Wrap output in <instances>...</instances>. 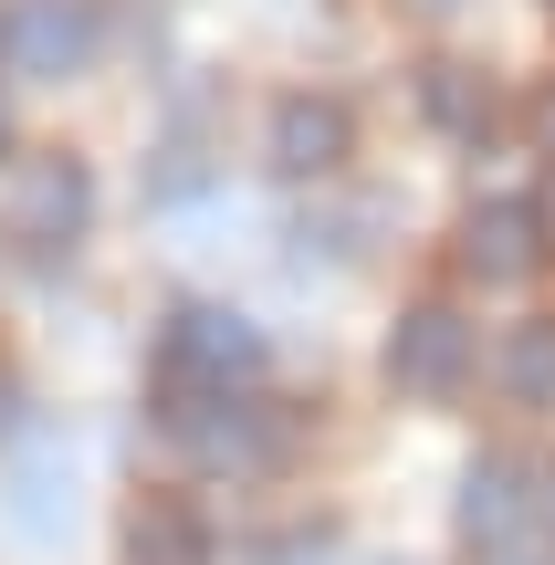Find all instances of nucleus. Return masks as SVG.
<instances>
[{
	"instance_id": "1",
	"label": "nucleus",
	"mask_w": 555,
	"mask_h": 565,
	"mask_svg": "<svg viewBox=\"0 0 555 565\" xmlns=\"http://www.w3.org/2000/svg\"><path fill=\"white\" fill-rule=\"evenodd\" d=\"M273 345L252 315H231V303H179V315L158 324V366H147V398H242V387H263Z\"/></svg>"
},
{
	"instance_id": "2",
	"label": "nucleus",
	"mask_w": 555,
	"mask_h": 565,
	"mask_svg": "<svg viewBox=\"0 0 555 565\" xmlns=\"http://www.w3.org/2000/svg\"><path fill=\"white\" fill-rule=\"evenodd\" d=\"M147 408H158V429L210 471H273L293 450V408H273L263 387H242V398H147Z\"/></svg>"
},
{
	"instance_id": "3",
	"label": "nucleus",
	"mask_w": 555,
	"mask_h": 565,
	"mask_svg": "<svg viewBox=\"0 0 555 565\" xmlns=\"http://www.w3.org/2000/svg\"><path fill=\"white\" fill-rule=\"evenodd\" d=\"M84 221H95V168L84 158H63V147L11 158V179H0V242H21L32 263H53V252L84 242Z\"/></svg>"
},
{
	"instance_id": "4",
	"label": "nucleus",
	"mask_w": 555,
	"mask_h": 565,
	"mask_svg": "<svg viewBox=\"0 0 555 565\" xmlns=\"http://www.w3.org/2000/svg\"><path fill=\"white\" fill-rule=\"evenodd\" d=\"M482 366V335L461 303H409V315L388 324V387L398 398H461Z\"/></svg>"
},
{
	"instance_id": "5",
	"label": "nucleus",
	"mask_w": 555,
	"mask_h": 565,
	"mask_svg": "<svg viewBox=\"0 0 555 565\" xmlns=\"http://www.w3.org/2000/svg\"><path fill=\"white\" fill-rule=\"evenodd\" d=\"M95 42H105L95 0H11V21H0V63L32 84H74L95 63Z\"/></svg>"
},
{
	"instance_id": "6",
	"label": "nucleus",
	"mask_w": 555,
	"mask_h": 565,
	"mask_svg": "<svg viewBox=\"0 0 555 565\" xmlns=\"http://www.w3.org/2000/svg\"><path fill=\"white\" fill-rule=\"evenodd\" d=\"M524 534H535V471L514 450H482L461 471V545L472 555H524Z\"/></svg>"
},
{
	"instance_id": "7",
	"label": "nucleus",
	"mask_w": 555,
	"mask_h": 565,
	"mask_svg": "<svg viewBox=\"0 0 555 565\" xmlns=\"http://www.w3.org/2000/svg\"><path fill=\"white\" fill-rule=\"evenodd\" d=\"M263 147H273V168H284V179H335V168H346V147H356V116H346V95L293 84V95H273Z\"/></svg>"
},
{
	"instance_id": "8",
	"label": "nucleus",
	"mask_w": 555,
	"mask_h": 565,
	"mask_svg": "<svg viewBox=\"0 0 555 565\" xmlns=\"http://www.w3.org/2000/svg\"><path fill=\"white\" fill-rule=\"evenodd\" d=\"M535 263H545L535 200H482L472 221H461V273H472V282H493V294H503V282H524Z\"/></svg>"
},
{
	"instance_id": "9",
	"label": "nucleus",
	"mask_w": 555,
	"mask_h": 565,
	"mask_svg": "<svg viewBox=\"0 0 555 565\" xmlns=\"http://www.w3.org/2000/svg\"><path fill=\"white\" fill-rule=\"evenodd\" d=\"M419 116H430L440 137L482 147V137L503 126V84L482 74V63H419Z\"/></svg>"
},
{
	"instance_id": "10",
	"label": "nucleus",
	"mask_w": 555,
	"mask_h": 565,
	"mask_svg": "<svg viewBox=\"0 0 555 565\" xmlns=\"http://www.w3.org/2000/svg\"><path fill=\"white\" fill-rule=\"evenodd\" d=\"M126 565H210V524L179 492H147V503L126 513Z\"/></svg>"
},
{
	"instance_id": "11",
	"label": "nucleus",
	"mask_w": 555,
	"mask_h": 565,
	"mask_svg": "<svg viewBox=\"0 0 555 565\" xmlns=\"http://www.w3.org/2000/svg\"><path fill=\"white\" fill-rule=\"evenodd\" d=\"M0 513H11V534H53L63 524V513H74V482H63V450H21V461H11V503H0Z\"/></svg>"
},
{
	"instance_id": "12",
	"label": "nucleus",
	"mask_w": 555,
	"mask_h": 565,
	"mask_svg": "<svg viewBox=\"0 0 555 565\" xmlns=\"http://www.w3.org/2000/svg\"><path fill=\"white\" fill-rule=\"evenodd\" d=\"M493 387L514 408H555V324H514V335H503V356H493Z\"/></svg>"
},
{
	"instance_id": "13",
	"label": "nucleus",
	"mask_w": 555,
	"mask_h": 565,
	"mask_svg": "<svg viewBox=\"0 0 555 565\" xmlns=\"http://www.w3.org/2000/svg\"><path fill=\"white\" fill-rule=\"evenodd\" d=\"M189 189H210V137H200V95L179 105V126H168L158 147H147V200H189Z\"/></svg>"
},
{
	"instance_id": "14",
	"label": "nucleus",
	"mask_w": 555,
	"mask_h": 565,
	"mask_svg": "<svg viewBox=\"0 0 555 565\" xmlns=\"http://www.w3.org/2000/svg\"><path fill=\"white\" fill-rule=\"evenodd\" d=\"M325 545H335V534L325 524H284V534H252V565H325Z\"/></svg>"
},
{
	"instance_id": "15",
	"label": "nucleus",
	"mask_w": 555,
	"mask_h": 565,
	"mask_svg": "<svg viewBox=\"0 0 555 565\" xmlns=\"http://www.w3.org/2000/svg\"><path fill=\"white\" fill-rule=\"evenodd\" d=\"M535 534L555 545V471H535Z\"/></svg>"
},
{
	"instance_id": "16",
	"label": "nucleus",
	"mask_w": 555,
	"mask_h": 565,
	"mask_svg": "<svg viewBox=\"0 0 555 565\" xmlns=\"http://www.w3.org/2000/svg\"><path fill=\"white\" fill-rule=\"evenodd\" d=\"M0 440H21V377H0Z\"/></svg>"
},
{
	"instance_id": "17",
	"label": "nucleus",
	"mask_w": 555,
	"mask_h": 565,
	"mask_svg": "<svg viewBox=\"0 0 555 565\" xmlns=\"http://www.w3.org/2000/svg\"><path fill=\"white\" fill-rule=\"evenodd\" d=\"M535 221H545V242H555V179H545V200H535Z\"/></svg>"
},
{
	"instance_id": "18",
	"label": "nucleus",
	"mask_w": 555,
	"mask_h": 565,
	"mask_svg": "<svg viewBox=\"0 0 555 565\" xmlns=\"http://www.w3.org/2000/svg\"><path fill=\"white\" fill-rule=\"evenodd\" d=\"M535 126H545V147H555V95H545V105H535Z\"/></svg>"
},
{
	"instance_id": "19",
	"label": "nucleus",
	"mask_w": 555,
	"mask_h": 565,
	"mask_svg": "<svg viewBox=\"0 0 555 565\" xmlns=\"http://www.w3.org/2000/svg\"><path fill=\"white\" fill-rule=\"evenodd\" d=\"M0 147H11V105H0Z\"/></svg>"
},
{
	"instance_id": "20",
	"label": "nucleus",
	"mask_w": 555,
	"mask_h": 565,
	"mask_svg": "<svg viewBox=\"0 0 555 565\" xmlns=\"http://www.w3.org/2000/svg\"><path fill=\"white\" fill-rule=\"evenodd\" d=\"M419 11H451V0H419Z\"/></svg>"
}]
</instances>
